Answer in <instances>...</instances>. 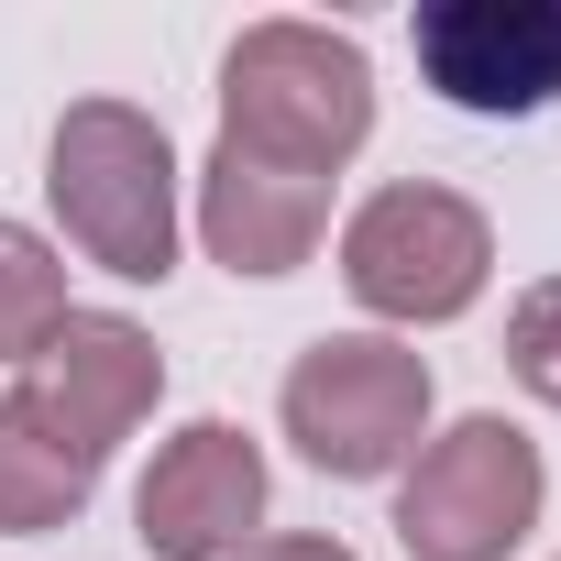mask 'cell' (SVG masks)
I'll use <instances>...</instances> for the list:
<instances>
[{"label": "cell", "instance_id": "6da1fadb", "mask_svg": "<svg viewBox=\"0 0 561 561\" xmlns=\"http://www.w3.org/2000/svg\"><path fill=\"white\" fill-rule=\"evenodd\" d=\"M375 133V67L331 23H253L220 56V144L275 176H342Z\"/></svg>", "mask_w": 561, "mask_h": 561}, {"label": "cell", "instance_id": "8fae6325", "mask_svg": "<svg viewBox=\"0 0 561 561\" xmlns=\"http://www.w3.org/2000/svg\"><path fill=\"white\" fill-rule=\"evenodd\" d=\"M67 331V264L45 231L0 220V364H34L45 342Z\"/></svg>", "mask_w": 561, "mask_h": 561}, {"label": "cell", "instance_id": "ba28073f", "mask_svg": "<svg viewBox=\"0 0 561 561\" xmlns=\"http://www.w3.org/2000/svg\"><path fill=\"white\" fill-rule=\"evenodd\" d=\"M133 528H144L154 561H231V550H253V528H264V451H253V430L187 419L154 451V473L133 495Z\"/></svg>", "mask_w": 561, "mask_h": 561}, {"label": "cell", "instance_id": "277c9868", "mask_svg": "<svg viewBox=\"0 0 561 561\" xmlns=\"http://www.w3.org/2000/svg\"><path fill=\"white\" fill-rule=\"evenodd\" d=\"M484 275H495V231L462 187H375L353 220H342V287L397 320V331H440L484 298Z\"/></svg>", "mask_w": 561, "mask_h": 561}, {"label": "cell", "instance_id": "8992f818", "mask_svg": "<svg viewBox=\"0 0 561 561\" xmlns=\"http://www.w3.org/2000/svg\"><path fill=\"white\" fill-rule=\"evenodd\" d=\"M154 397H165V353H154V331H133V320H111V309H67V331L23 364V386H12V408L45 430V440H67L89 473L154 419Z\"/></svg>", "mask_w": 561, "mask_h": 561}, {"label": "cell", "instance_id": "7a4b0ae2", "mask_svg": "<svg viewBox=\"0 0 561 561\" xmlns=\"http://www.w3.org/2000/svg\"><path fill=\"white\" fill-rule=\"evenodd\" d=\"M45 198L100 275H122V287H165L176 275V144L154 111L78 100L45 144Z\"/></svg>", "mask_w": 561, "mask_h": 561}, {"label": "cell", "instance_id": "30bf717a", "mask_svg": "<svg viewBox=\"0 0 561 561\" xmlns=\"http://www.w3.org/2000/svg\"><path fill=\"white\" fill-rule=\"evenodd\" d=\"M89 495H100V473L0 397V539H45V528H67Z\"/></svg>", "mask_w": 561, "mask_h": 561}, {"label": "cell", "instance_id": "3957f363", "mask_svg": "<svg viewBox=\"0 0 561 561\" xmlns=\"http://www.w3.org/2000/svg\"><path fill=\"white\" fill-rule=\"evenodd\" d=\"M275 419H287L298 462L331 473V484H375L419 451L430 430V364L386 331H320L298 364H287V397H275Z\"/></svg>", "mask_w": 561, "mask_h": 561}, {"label": "cell", "instance_id": "5b68a950", "mask_svg": "<svg viewBox=\"0 0 561 561\" xmlns=\"http://www.w3.org/2000/svg\"><path fill=\"white\" fill-rule=\"evenodd\" d=\"M539 495H550L539 440L517 419L473 408L440 440H419V462L397 484V539H408V561H506L539 528Z\"/></svg>", "mask_w": 561, "mask_h": 561}, {"label": "cell", "instance_id": "52a82bcc", "mask_svg": "<svg viewBox=\"0 0 561 561\" xmlns=\"http://www.w3.org/2000/svg\"><path fill=\"white\" fill-rule=\"evenodd\" d=\"M419 78L473 122L550 111L561 100V0H440V12H419Z\"/></svg>", "mask_w": 561, "mask_h": 561}, {"label": "cell", "instance_id": "4fadbf2b", "mask_svg": "<svg viewBox=\"0 0 561 561\" xmlns=\"http://www.w3.org/2000/svg\"><path fill=\"white\" fill-rule=\"evenodd\" d=\"M231 561H353L342 539H253V550H231Z\"/></svg>", "mask_w": 561, "mask_h": 561}, {"label": "cell", "instance_id": "7c38bea8", "mask_svg": "<svg viewBox=\"0 0 561 561\" xmlns=\"http://www.w3.org/2000/svg\"><path fill=\"white\" fill-rule=\"evenodd\" d=\"M506 375L539 408H561V275H539V287L506 309Z\"/></svg>", "mask_w": 561, "mask_h": 561}, {"label": "cell", "instance_id": "9c48e42d", "mask_svg": "<svg viewBox=\"0 0 561 561\" xmlns=\"http://www.w3.org/2000/svg\"><path fill=\"white\" fill-rule=\"evenodd\" d=\"M331 231V187L320 176H275L231 144H209L198 165V242L231 264V275H298Z\"/></svg>", "mask_w": 561, "mask_h": 561}]
</instances>
